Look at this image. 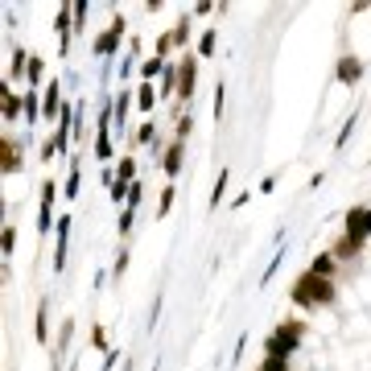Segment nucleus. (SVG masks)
<instances>
[{
    "instance_id": "nucleus-27",
    "label": "nucleus",
    "mask_w": 371,
    "mask_h": 371,
    "mask_svg": "<svg viewBox=\"0 0 371 371\" xmlns=\"http://www.w3.org/2000/svg\"><path fill=\"white\" fill-rule=\"evenodd\" d=\"M227 178H231V169H219V178H215V190H211V211H219V207H223V194H227Z\"/></svg>"
},
{
    "instance_id": "nucleus-33",
    "label": "nucleus",
    "mask_w": 371,
    "mask_h": 371,
    "mask_svg": "<svg viewBox=\"0 0 371 371\" xmlns=\"http://www.w3.org/2000/svg\"><path fill=\"white\" fill-rule=\"evenodd\" d=\"M95 157L112 161V132H95Z\"/></svg>"
},
{
    "instance_id": "nucleus-8",
    "label": "nucleus",
    "mask_w": 371,
    "mask_h": 371,
    "mask_svg": "<svg viewBox=\"0 0 371 371\" xmlns=\"http://www.w3.org/2000/svg\"><path fill=\"white\" fill-rule=\"evenodd\" d=\"M54 37H58V54L67 58L71 54V42H74V4H62L58 17H54Z\"/></svg>"
},
{
    "instance_id": "nucleus-2",
    "label": "nucleus",
    "mask_w": 371,
    "mask_h": 371,
    "mask_svg": "<svg viewBox=\"0 0 371 371\" xmlns=\"http://www.w3.org/2000/svg\"><path fill=\"white\" fill-rule=\"evenodd\" d=\"M301 338H305V322H281V326L268 334L264 351H268L273 359H293V351L301 347Z\"/></svg>"
},
{
    "instance_id": "nucleus-23",
    "label": "nucleus",
    "mask_w": 371,
    "mask_h": 371,
    "mask_svg": "<svg viewBox=\"0 0 371 371\" xmlns=\"http://www.w3.org/2000/svg\"><path fill=\"white\" fill-rule=\"evenodd\" d=\"M42 78H46V62L33 54V58H29V74H25V87H29V91H37V87H42Z\"/></svg>"
},
{
    "instance_id": "nucleus-19",
    "label": "nucleus",
    "mask_w": 371,
    "mask_h": 371,
    "mask_svg": "<svg viewBox=\"0 0 371 371\" xmlns=\"http://www.w3.org/2000/svg\"><path fill=\"white\" fill-rule=\"evenodd\" d=\"M173 198H178V186L169 182V186L161 190V198H157V211H153V215H157V223H161V219H169V211H173Z\"/></svg>"
},
{
    "instance_id": "nucleus-35",
    "label": "nucleus",
    "mask_w": 371,
    "mask_h": 371,
    "mask_svg": "<svg viewBox=\"0 0 371 371\" xmlns=\"http://www.w3.org/2000/svg\"><path fill=\"white\" fill-rule=\"evenodd\" d=\"M42 207H58V182L54 178L42 182Z\"/></svg>"
},
{
    "instance_id": "nucleus-9",
    "label": "nucleus",
    "mask_w": 371,
    "mask_h": 371,
    "mask_svg": "<svg viewBox=\"0 0 371 371\" xmlns=\"http://www.w3.org/2000/svg\"><path fill=\"white\" fill-rule=\"evenodd\" d=\"M363 74H368V67H363L355 54H343V58L334 62V78H338L343 87H359V83H363Z\"/></svg>"
},
{
    "instance_id": "nucleus-47",
    "label": "nucleus",
    "mask_w": 371,
    "mask_h": 371,
    "mask_svg": "<svg viewBox=\"0 0 371 371\" xmlns=\"http://www.w3.org/2000/svg\"><path fill=\"white\" fill-rule=\"evenodd\" d=\"M211 12H215V4H207V0H202V4H194V17H211Z\"/></svg>"
},
{
    "instance_id": "nucleus-41",
    "label": "nucleus",
    "mask_w": 371,
    "mask_h": 371,
    "mask_svg": "<svg viewBox=\"0 0 371 371\" xmlns=\"http://www.w3.org/2000/svg\"><path fill=\"white\" fill-rule=\"evenodd\" d=\"M91 347H95V351H103V355L112 351V347H107V334H103V326H91Z\"/></svg>"
},
{
    "instance_id": "nucleus-5",
    "label": "nucleus",
    "mask_w": 371,
    "mask_h": 371,
    "mask_svg": "<svg viewBox=\"0 0 371 371\" xmlns=\"http://www.w3.org/2000/svg\"><path fill=\"white\" fill-rule=\"evenodd\" d=\"M194 87H198V62H194V54H182L178 58V107L182 112L194 99Z\"/></svg>"
},
{
    "instance_id": "nucleus-46",
    "label": "nucleus",
    "mask_w": 371,
    "mask_h": 371,
    "mask_svg": "<svg viewBox=\"0 0 371 371\" xmlns=\"http://www.w3.org/2000/svg\"><path fill=\"white\" fill-rule=\"evenodd\" d=\"M273 190H277V173H268V178L260 182V194H273Z\"/></svg>"
},
{
    "instance_id": "nucleus-26",
    "label": "nucleus",
    "mask_w": 371,
    "mask_h": 371,
    "mask_svg": "<svg viewBox=\"0 0 371 371\" xmlns=\"http://www.w3.org/2000/svg\"><path fill=\"white\" fill-rule=\"evenodd\" d=\"M215 50H219V29H207L198 42V58H215Z\"/></svg>"
},
{
    "instance_id": "nucleus-13",
    "label": "nucleus",
    "mask_w": 371,
    "mask_h": 371,
    "mask_svg": "<svg viewBox=\"0 0 371 371\" xmlns=\"http://www.w3.org/2000/svg\"><path fill=\"white\" fill-rule=\"evenodd\" d=\"M8 46H12V62H8V83H21V78L29 74V58H33V54H25V50H21L17 42H8Z\"/></svg>"
},
{
    "instance_id": "nucleus-38",
    "label": "nucleus",
    "mask_w": 371,
    "mask_h": 371,
    "mask_svg": "<svg viewBox=\"0 0 371 371\" xmlns=\"http://www.w3.org/2000/svg\"><path fill=\"white\" fill-rule=\"evenodd\" d=\"M223 103H227V83H215V103H211V112H215V120H223Z\"/></svg>"
},
{
    "instance_id": "nucleus-11",
    "label": "nucleus",
    "mask_w": 371,
    "mask_h": 371,
    "mask_svg": "<svg viewBox=\"0 0 371 371\" xmlns=\"http://www.w3.org/2000/svg\"><path fill=\"white\" fill-rule=\"evenodd\" d=\"M0 116H4V124H12L17 116H25V95H17L12 83H4V91H0Z\"/></svg>"
},
{
    "instance_id": "nucleus-30",
    "label": "nucleus",
    "mask_w": 371,
    "mask_h": 371,
    "mask_svg": "<svg viewBox=\"0 0 371 371\" xmlns=\"http://www.w3.org/2000/svg\"><path fill=\"white\" fill-rule=\"evenodd\" d=\"M116 182H137V161L132 157H120V165H116Z\"/></svg>"
},
{
    "instance_id": "nucleus-1",
    "label": "nucleus",
    "mask_w": 371,
    "mask_h": 371,
    "mask_svg": "<svg viewBox=\"0 0 371 371\" xmlns=\"http://www.w3.org/2000/svg\"><path fill=\"white\" fill-rule=\"evenodd\" d=\"M297 305H305V309H318V305H334L338 293H334V281H326V277H313V273H301L293 281V289H289Z\"/></svg>"
},
{
    "instance_id": "nucleus-43",
    "label": "nucleus",
    "mask_w": 371,
    "mask_h": 371,
    "mask_svg": "<svg viewBox=\"0 0 371 371\" xmlns=\"http://www.w3.org/2000/svg\"><path fill=\"white\" fill-rule=\"evenodd\" d=\"M37 157H42V161H54V157H58V148L50 145V137L42 141V148H37Z\"/></svg>"
},
{
    "instance_id": "nucleus-34",
    "label": "nucleus",
    "mask_w": 371,
    "mask_h": 371,
    "mask_svg": "<svg viewBox=\"0 0 371 371\" xmlns=\"http://www.w3.org/2000/svg\"><path fill=\"white\" fill-rule=\"evenodd\" d=\"M173 46H182V50L190 46V17H182V21L173 25Z\"/></svg>"
},
{
    "instance_id": "nucleus-37",
    "label": "nucleus",
    "mask_w": 371,
    "mask_h": 371,
    "mask_svg": "<svg viewBox=\"0 0 371 371\" xmlns=\"http://www.w3.org/2000/svg\"><path fill=\"white\" fill-rule=\"evenodd\" d=\"M0 252H4V260L17 252V231H12V227H4V231H0Z\"/></svg>"
},
{
    "instance_id": "nucleus-21",
    "label": "nucleus",
    "mask_w": 371,
    "mask_h": 371,
    "mask_svg": "<svg viewBox=\"0 0 371 371\" xmlns=\"http://www.w3.org/2000/svg\"><path fill=\"white\" fill-rule=\"evenodd\" d=\"M285 260H289V248H285V243H281V248H277V256H273V260H268V268H264V273H260V285H268V281H273V277H277V273H281V264H285Z\"/></svg>"
},
{
    "instance_id": "nucleus-44",
    "label": "nucleus",
    "mask_w": 371,
    "mask_h": 371,
    "mask_svg": "<svg viewBox=\"0 0 371 371\" xmlns=\"http://www.w3.org/2000/svg\"><path fill=\"white\" fill-rule=\"evenodd\" d=\"M243 351H248V334H239V343H235V351H231V363H239Z\"/></svg>"
},
{
    "instance_id": "nucleus-42",
    "label": "nucleus",
    "mask_w": 371,
    "mask_h": 371,
    "mask_svg": "<svg viewBox=\"0 0 371 371\" xmlns=\"http://www.w3.org/2000/svg\"><path fill=\"white\" fill-rule=\"evenodd\" d=\"M260 371H289V359H273V355H268V359L260 363Z\"/></svg>"
},
{
    "instance_id": "nucleus-45",
    "label": "nucleus",
    "mask_w": 371,
    "mask_h": 371,
    "mask_svg": "<svg viewBox=\"0 0 371 371\" xmlns=\"http://www.w3.org/2000/svg\"><path fill=\"white\" fill-rule=\"evenodd\" d=\"M120 359H124V355H120V351L112 347V351H107V359H103V368H99V371H112V368H116V363H120Z\"/></svg>"
},
{
    "instance_id": "nucleus-16",
    "label": "nucleus",
    "mask_w": 371,
    "mask_h": 371,
    "mask_svg": "<svg viewBox=\"0 0 371 371\" xmlns=\"http://www.w3.org/2000/svg\"><path fill=\"white\" fill-rule=\"evenodd\" d=\"M33 338H37V343H50V297L37 301V326H33Z\"/></svg>"
},
{
    "instance_id": "nucleus-18",
    "label": "nucleus",
    "mask_w": 371,
    "mask_h": 371,
    "mask_svg": "<svg viewBox=\"0 0 371 371\" xmlns=\"http://www.w3.org/2000/svg\"><path fill=\"white\" fill-rule=\"evenodd\" d=\"M141 83H153V78H161V74H165V58H157V54H153V58H141Z\"/></svg>"
},
{
    "instance_id": "nucleus-22",
    "label": "nucleus",
    "mask_w": 371,
    "mask_h": 371,
    "mask_svg": "<svg viewBox=\"0 0 371 371\" xmlns=\"http://www.w3.org/2000/svg\"><path fill=\"white\" fill-rule=\"evenodd\" d=\"M173 95L178 99V62H165V74H161V99Z\"/></svg>"
},
{
    "instance_id": "nucleus-14",
    "label": "nucleus",
    "mask_w": 371,
    "mask_h": 371,
    "mask_svg": "<svg viewBox=\"0 0 371 371\" xmlns=\"http://www.w3.org/2000/svg\"><path fill=\"white\" fill-rule=\"evenodd\" d=\"M305 273H313V277H326V281H334V273H338V260H334V252H322V256H313Z\"/></svg>"
},
{
    "instance_id": "nucleus-32",
    "label": "nucleus",
    "mask_w": 371,
    "mask_h": 371,
    "mask_svg": "<svg viewBox=\"0 0 371 371\" xmlns=\"http://www.w3.org/2000/svg\"><path fill=\"white\" fill-rule=\"evenodd\" d=\"M157 141H161V137H157V124H153V120H145V124H141V128H137V145H157Z\"/></svg>"
},
{
    "instance_id": "nucleus-39",
    "label": "nucleus",
    "mask_w": 371,
    "mask_h": 371,
    "mask_svg": "<svg viewBox=\"0 0 371 371\" xmlns=\"http://www.w3.org/2000/svg\"><path fill=\"white\" fill-rule=\"evenodd\" d=\"M351 256H359V248L343 235V239H338V248H334V260H351Z\"/></svg>"
},
{
    "instance_id": "nucleus-31",
    "label": "nucleus",
    "mask_w": 371,
    "mask_h": 371,
    "mask_svg": "<svg viewBox=\"0 0 371 371\" xmlns=\"http://www.w3.org/2000/svg\"><path fill=\"white\" fill-rule=\"evenodd\" d=\"M128 260H132V256H128V243H120V252H116V260H112V281H120V277L128 273Z\"/></svg>"
},
{
    "instance_id": "nucleus-15",
    "label": "nucleus",
    "mask_w": 371,
    "mask_h": 371,
    "mask_svg": "<svg viewBox=\"0 0 371 371\" xmlns=\"http://www.w3.org/2000/svg\"><path fill=\"white\" fill-rule=\"evenodd\" d=\"M21 153H25V145L17 137H4V173H17L21 169Z\"/></svg>"
},
{
    "instance_id": "nucleus-40",
    "label": "nucleus",
    "mask_w": 371,
    "mask_h": 371,
    "mask_svg": "<svg viewBox=\"0 0 371 371\" xmlns=\"http://www.w3.org/2000/svg\"><path fill=\"white\" fill-rule=\"evenodd\" d=\"M141 202H145V182H141V178H137V182H132V190H128V207H132V211H137V207H141Z\"/></svg>"
},
{
    "instance_id": "nucleus-7",
    "label": "nucleus",
    "mask_w": 371,
    "mask_h": 371,
    "mask_svg": "<svg viewBox=\"0 0 371 371\" xmlns=\"http://www.w3.org/2000/svg\"><path fill=\"white\" fill-rule=\"evenodd\" d=\"M71 227H74V219L62 211L58 215V227H54V273L62 277L67 273V252H71Z\"/></svg>"
},
{
    "instance_id": "nucleus-12",
    "label": "nucleus",
    "mask_w": 371,
    "mask_h": 371,
    "mask_svg": "<svg viewBox=\"0 0 371 371\" xmlns=\"http://www.w3.org/2000/svg\"><path fill=\"white\" fill-rule=\"evenodd\" d=\"M21 95H25V116H21V120H25V128L33 132V128L42 124V91H29V87H25Z\"/></svg>"
},
{
    "instance_id": "nucleus-36",
    "label": "nucleus",
    "mask_w": 371,
    "mask_h": 371,
    "mask_svg": "<svg viewBox=\"0 0 371 371\" xmlns=\"http://www.w3.org/2000/svg\"><path fill=\"white\" fill-rule=\"evenodd\" d=\"M169 50H173V33H161V37H157V42H153V54H157V58H165V62H169Z\"/></svg>"
},
{
    "instance_id": "nucleus-28",
    "label": "nucleus",
    "mask_w": 371,
    "mask_h": 371,
    "mask_svg": "<svg viewBox=\"0 0 371 371\" xmlns=\"http://www.w3.org/2000/svg\"><path fill=\"white\" fill-rule=\"evenodd\" d=\"M132 227H137V211H132V207H124V211H120V219H116L120 239H128V235H132Z\"/></svg>"
},
{
    "instance_id": "nucleus-10",
    "label": "nucleus",
    "mask_w": 371,
    "mask_h": 371,
    "mask_svg": "<svg viewBox=\"0 0 371 371\" xmlns=\"http://www.w3.org/2000/svg\"><path fill=\"white\" fill-rule=\"evenodd\" d=\"M161 169H165V178L173 182L178 173H182V165H186V141H169L165 153H161V161H157Z\"/></svg>"
},
{
    "instance_id": "nucleus-25",
    "label": "nucleus",
    "mask_w": 371,
    "mask_h": 371,
    "mask_svg": "<svg viewBox=\"0 0 371 371\" xmlns=\"http://www.w3.org/2000/svg\"><path fill=\"white\" fill-rule=\"evenodd\" d=\"M71 338H74V322L67 318V322H62V330H58V338H54V359H62V351L71 347Z\"/></svg>"
},
{
    "instance_id": "nucleus-17",
    "label": "nucleus",
    "mask_w": 371,
    "mask_h": 371,
    "mask_svg": "<svg viewBox=\"0 0 371 371\" xmlns=\"http://www.w3.org/2000/svg\"><path fill=\"white\" fill-rule=\"evenodd\" d=\"M78 190H83V161L71 157V173H67V194L62 198H78Z\"/></svg>"
},
{
    "instance_id": "nucleus-3",
    "label": "nucleus",
    "mask_w": 371,
    "mask_h": 371,
    "mask_svg": "<svg viewBox=\"0 0 371 371\" xmlns=\"http://www.w3.org/2000/svg\"><path fill=\"white\" fill-rule=\"evenodd\" d=\"M124 33H128V21H124V12H120V8H112V25H107V29H103V33L91 42V54L112 62V58L120 54V42H124Z\"/></svg>"
},
{
    "instance_id": "nucleus-24",
    "label": "nucleus",
    "mask_w": 371,
    "mask_h": 371,
    "mask_svg": "<svg viewBox=\"0 0 371 371\" xmlns=\"http://www.w3.org/2000/svg\"><path fill=\"white\" fill-rule=\"evenodd\" d=\"M137 107H141V112H153V107H157V87H153V83H141V87H137Z\"/></svg>"
},
{
    "instance_id": "nucleus-4",
    "label": "nucleus",
    "mask_w": 371,
    "mask_h": 371,
    "mask_svg": "<svg viewBox=\"0 0 371 371\" xmlns=\"http://www.w3.org/2000/svg\"><path fill=\"white\" fill-rule=\"evenodd\" d=\"M343 223H347V227H343V235H347L355 248H363V243L371 239V202H368V207H351Z\"/></svg>"
},
{
    "instance_id": "nucleus-6",
    "label": "nucleus",
    "mask_w": 371,
    "mask_h": 371,
    "mask_svg": "<svg viewBox=\"0 0 371 371\" xmlns=\"http://www.w3.org/2000/svg\"><path fill=\"white\" fill-rule=\"evenodd\" d=\"M62 107H67V99H62V78H50L46 87H42V124H58V116H62Z\"/></svg>"
},
{
    "instance_id": "nucleus-29",
    "label": "nucleus",
    "mask_w": 371,
    "mask_h": 371,
    "mask_svg": "<svg viewBox=\"0 0 371 371\" xmlns=\"http://www.w3.org/2000/svg\"><path fill=\"white\" fill-rule=\"evenodd\" d=\"M190 132H194V116H190V112H182V116H178V124H173V141H190Z\"/></svg>"
},
{
    "instance_id": "nucleus-20",
    "label": "nucleus",
    "mask_w": 371,
    "mask_h": 371,
    "mask_svg": "<svg viewBox=\"0 0 371 371\" xmlns=\"http://www.w3.org/2000/svg\"><path fill=\"white\" fill-rule=\"evenodd\" d=\"M355 128H359V112H351V116H347V124L338 128V141H334V153H343V148L351 145V137H355Z\"/></svg>"
}]
</instances>
